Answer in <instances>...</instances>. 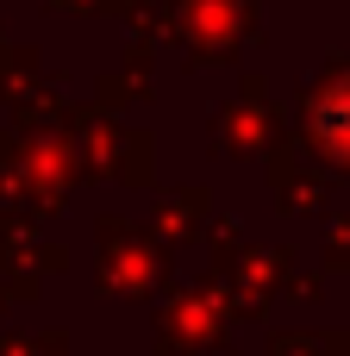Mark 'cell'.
I'll list each match as a JSON object with an SVG mask.
<instances>
[{"label": "cell", "mask_w": 350, "mask_h": 356, "mask_svg": "<svg viewBox=\"0 0 350 356\" xmlns=\"http://www.w3.org/2000/svg\"><path fill=\"white\" fill-rule=\"evenodd\" d=\"M319 138L326 144H350V94H332L319 106Z\"/></svg>", "instance_id": "obj_1"}]
</instances>
